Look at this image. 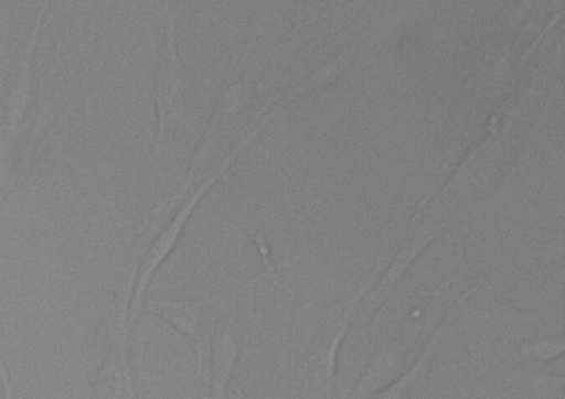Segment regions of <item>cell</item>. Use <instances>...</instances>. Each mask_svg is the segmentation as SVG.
I'll use <instances>...</instances> for the list:
<instances>
[{
    "label": "cell",
    "mask_w": 565,
    "mask_h": 399,
    "mask_svg": "<svg viewBox=\"0 0 565 399\" xmlns=\"http://www.w3.org/2000/svg\"><path fill=\"white\" fill-rule=\"evenodd\" d=\"M226 299L206 296L189 300L150 301L147 310L168 322L179 333L189 337L195 348L201 391H210V360L217 320L226 306Z\"/></svg>",
    "instance_id": "cell-1"
},
{
    "label": "cell",
    "mask_w": 565,
    "mask_h": 399,
    "mask_svg": "<svg viewBox=\"0 0 565 399\" xmlns=\"http://www.w3.org/2000/svg\"><path fill=\"white\" fill-rule=\"evenodd\" d=\"M217 176L218 173H214L192 194V196L183 204L171 222L163 228L146 251L145 257L138 267L135 284L131 290L130 323L135 321L138 311L142 305L146 291L152 277L177 245L181 231L192 211Z\"/></svg>",
    "instance_id": "cell-2"
},
{
    "label": "cell",
    "mask_w": 565,
    "mask_h": 399,
    "mask_svg": "<svg viewBox=\"0 0 565 399\" xmlns=\"http://www.w3.org/2000/svg\"><path fill=\"white\" fill-rule=\"evenodd\" d=\"M242 341V331L234 317L216 330L210 360L209 390L212 399H224L241 355Z\"/></svg>",
    "instance_id": "cell-3"
},
{
    "label": "cell",
    "mask_w": 565,
    "mask_h": 399,
    "mask_svg": "<svg viewBox=\"0 0 565 399\" xmlns=\"http://www.w3.org/2000/svg\"><path fill=\"white\" fill-rule=\"evenodd\" d=\"M107 381V399H135V384L127 346L121 348L119 359L114 365Z\"/></svg>",
    "instance_id": "cell-4"
}]
</instances>
